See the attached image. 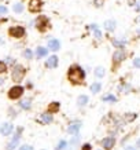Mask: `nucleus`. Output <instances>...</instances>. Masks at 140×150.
Listing matches in <instances>:
<instances>
[{"mask_svg": "<svg viewBox=\"0 0 140 150\" xmlns=\"http://www.w3.org/2000/svg\"><path fill=\"white\" fill-rule=\"evenodd\" d=\"M84 77H85V72L80 66H72L69 69L68 79L72 83H81L84 81Z\"/></svg>", "mask_w": 140, "mask_h": 150, "instance_id": "nucleus-1", "label": "nucleus"}, {"mask_svg": "<svg viewBox=\"0 0 140 150\" xmlns=\"http://www.w3.org/2000/svg\"><path fill=\"white\" fill-rule=\"evenodd\" d=\"M81 150H92V147H91V145H88V143H87V145H84L81 147Z\"/></svg>", "mask_w": 140, "mask_h": 150, "instance_id": "nucleus-31", "label": "nucleus"}, {"mask_svg": "<svg viewBox=\"0 0 140 150\" xmlns=\"http://www.w3.org/2000/svg\"><path fill=\"white\" fill-rule=\"evenodd\" d=\"M80 128H81V124H80V123H72V124H70V125L68 127V132H69V134H73V135H76V134H78Z\"/></svg>", "mask_w": 140, "mask_h": 150, "instance_id": "nucleus-9", "label": "nucleus"}, {"mask_svg": "<svg viewBox=\"0 0 140 150\" xmlns=\"http://www.w3.org/2000/svg\"><path fill=\"white\" fill-rule=\"evenodd\" d=\"M103 100H106V102H115V96H113V95H106L103 98Z\"/></svg>", "mask_w": 140, "mask_h": 150, "instance_id": "nucleus-24", "label": "nucleus"}, {"mask_svg": "<svg viewBox=\"0 0 140 150\" xmlns=\"http://www.w3.org/2000/svg\"><path fill=\"white\" fill-rule=\"evenodd\" d=\"M11 131H13V125H11L10 123H4L1 127H0V132H1V135H4V137L10 135Z\"/></svg>", "mask_w": 140, "mask_h": 150, "instance_id": "nucleus-8", "label": "nucleus"}, {"mask_svg": "<svg viewBox=\"0 0 140 150\" xmlns=\"http://www.w3.org/2000/svg\"><path fill=\"white\" fill-rule=\"evenodd\" d=\"M104 73H106V72H104V69L103 68H102V66H99V68H96L95 69V76H96V77H103V76H104Z\"/></svg>", "mask_w": 140, "mask_h": 150, "instance_id": "nucleus-17", "label": "nucleus"}, {"mask_svg": "<svg viewBox=\"0 0 140 150\" xmlns=\"http://www.w3.org/2000/svg\"><path fill=\"white\" fill-rule=\"evenodd\" d=\"M94 35H95L96 39H102V32H100L98 28H96V29H94Z\"/></svg>", "mask_w": 140, "mask_h": 150, "instance_id": "nucleus-25", "label": "nucleus"}, {"mask_svg": "<svg viewBox=\"0 0 140 150\" xmlns=\"http://www.w3.org/2000/svg\"><path fill=\"white\" fill-rule=\"evenodd\" d=\"M100 3H102L100 0H95V4H96V6H102V4H100Z\"/></svg>", "mask_w": 140, "mask_h": 150, "instance_id": "nucleus-33", "label": "nucleus"}, {"mask_svg": "<svg viewBox=\"0 0 140 150\" xmlns=\"http://www.w3.org/2000/svg\"><path fill=\"white\" fill-rule=\"evenodd\" d=\"M45 65H47V68H56L58 66V57H55V55H52V57H50V58L47 59V62H45Z\"/></svg>", "mask_w": 140, "mask_h": 150, "instance_id": "nucleus-11", "label": "nucleus"}, {"mask_svg": "<svg viewBox=\"0 0 140 150\" xmlns=\"http://www.w3.org/2000/svg\"><path fill=\"white\" fill-rule=\"evenodd\" d=\"M136 147H140V139H137V143H136Z\"/></svg>", "mask_w": 140, "mask_h": 150, "instance_id": "nucleus-34", "label": "nucleus"}, {"mask_svg": "<svg viewBox=\"0 0 140 150\" xmlns=\"http://www.w3.org/2000/svg\"><path fill=\"white\" fill-rule=\"evenodd\" d=\"M29 10L32 13H39L41 10V1L40 0H30L29 1Z\"/></svg>", "mask_w": 140, "mask_h": 150, "instance_id": "nucleus-6", "label": "nucleus"}, {"mask_svg": "<svg viewBox=\"0 0 140 150\" xmlns=\"http://www.w3.org/2000/svg\"><path fill=\"white\" fill-rule=\"evenodd\" d=\"M40 120L45 124H50V123H52L54 118H52V114L51 113H43L41 114V117H40Z\"/></svg>", "mask_w": 140, "mask_h": 150, "instance_id": "nucleus-13", "label": "nucleus"}, {"mask_svg": "<svg viewBox=\"0 0 140 150\" xmlns=\"http://www.w3.org/2000/svg\"><path fill=\"white\" fill-rule=\"evenodd\" d=\"M133 65L136 68H140V58H135L133 59Z\"/></svg>", "mask_w": 140, "mask_h": 150, "instance_id": "nucleus-29", "label": "nucleus"}, {"mask_svg": "<svg viewBox=\"0 0 140 150\" xmlns=\"http://www.w3.org/2000/svg\"><path fill=\"white\" fill-rule=\"evenodd\" d=\"M7 70V65L4 62H0V73H4Z\"/></svg>", "mask_w": 140, "mask_h": 150, "instance_id": "nucleus-27", "label": "nucleus"}, {"mask_svg": "<svg viewBox=\"0 0 140 150\" xmlns=\"http://www.w3.org/2000/svg\"><path fill=\"white\" fill-rule=\"evenodd\" d=\"M0 41H1V39H0Z\"/></svg>", "mask_w": 140, "mask_h": 150, "instance_id": "nucleus-39", "label": "nucleus"}, {"mask_svg": "<svg viewBox=\"0 0 140 150\" xmlns=\"http://www.w3.org/2000/svg\"><path fill=\"white\" fill-rule=\"evenodd\" d=\"M133 3H135V0H129V4H131V6L133 4Z\"/></svg>", "mask_w": 140, "mask_h": 150, "instance_id": "nucleus-35", "label": "nucleus"}, {"mask_svg": "<svg viewBox=\"0 0 140 150\" xmlns=\"http://www.w3.org/2000/svg\"><path fill=\"white\" fill-rule=\"evenodd\" d=\"M0 14H7V8L4 6H0Z\"/></svg>", "mask_w": 140, "mask_h": 150, "instance_id": "nucleus-30", "label": "nucleus"}, {"mask_svg": "<svg viewBox=\"0 0 140 150\" xmlns=\"http://www.w3.org/2000/svg\"><path fill=\"white\" fill-rule=\"evenodd\" d=\"M104 28L107 29L108 32L114 30V29H115V21H113V19H110V21H106V22H104Z\"/></svg>", "mask_w": 140, "mask_h": 150, "instance_id": "nucleus-15", "label": "nucleus"}, {"mask_svg": "<svg viewBox=\"0 0 140 150\" xmlns=\"http://www.w3.org/2000/svg\"><path fill=\"white\" fill-rule=\"evenodd\" d=\"M139 7H140V1H139Z\"/></svg>", "mask_w": 140, "mask_h": 150, "instance_id": "nucleus-37", "label": "nucleus"}, {"mask_svg": "<svg viewBox=\"0 0 140 150\" xmlns=\"http://www.w3.org/2000/svg\"><path fill=\"white\" fill-rule=\"evenodd\" d=\"M21 108H22V109H30V100L29 99H25V100H22V102H21Z\"/></svg>", "mask_w": 140, "mask_h": 150, "instance_id": "nucleus-20", "label": "nucleus"}, {"mask_svg": "<svg viewBox=\"0 0 140 150\" xmlns=\"http://www.w3.org/2000/svg\"><path fill=\"white\" fill-rule=\"evenodd\" d=\"M124 58H125V54H124V51L118 50L114 52L113 55V61L114 62H121V61H124Z\"/></svg>", "mask_w": 140, "mask_h": 150, "instance_id": "nucleus-12", "label": "nucleus"}, {"mask_svg": "<svg viewBox=\"0 0 140 150\" xmlns=\"http://www.w3.org/2000/svg\"><path fill=\"white\" fill-rule=\"evenodd\" d=\"M88 100H89V98L87 95H80L78 99H77V103H78V106H85L88 103Z\"/></svg>", "mask_w": 140, "mask_h": 150, "instance_id": "nucleus-14", "label": "nucleus"}, {"mask_svg": "<svg viewBox=\"0 0 140 150\" xmlns=\"http://www.w3.org/2000/svg\"><path fill=\"white\" fill-rule=\"evenodd\" d=\"M59 48H61V43H59L56 39H51V40L48 41V50H51V51H58Z\"/></svg>", "mask_w": 140, "mask_h": 150, "instance_id": "nucleus-10", "label": "nucleus"}, {"mask_svg": "<svg viewBox=\"0 0 140 150\" xmlns=\"http://www.w3.org/2000/svg\"><path fill=\"white\" fill-rule=\"evenodd\" d=\"M1 81H3V80H1V79H0V83H1Z\"/></svg>", "mask_w": 140, "mask_h": 150, "instance_id": "nucleus-36", "label": "nucleus"}, {"mask_svg": "<svg viewBox=\"0 0 140 150\" xmlns=\"http://www.w3.org/2000/svg\"><path fill=\"white\" fill-rule=\"evenodd\" d=\"M21 132H22V129L19 128L18 131H17V134H15V137H14V139L8 143V146H7V149L8 150H14L17 146H18V141H19V135H21Z\"/></svg>", "mask_w": 140, "mask_h": 150, "instance_id": "nucleus-7", "label": "nucleus"}, {"mask_svg": "<svg viewBox=\"0 0 140 150\" xmlns=\"http://www.w3.org/2000/svg\"><path fill=\"white\" fill-rule=\"evenodd\" d=\"M23 55H25V57H26L27 59H32V57H33V52L30 50H26L25 51V52H23Z\"/></svg>", "mask_w": 140, "mask_h": 150, "instance_id": "nucleus-26", "label": "nucleus"}, {"mask_svg": "<svg viewBox=\"0 0 140 150\" xmlns=\"http://www.w3.org/2000/svg\"><path fill=\"white\" fill-rule=\"evenodd\" d=\"M48 110H50V113H55V112H58V110H59V103H58V102L51 103L50 108H48Z\"/></svg>", "mask_w": 140, "mask_h": 150, "instance_id": "nucleus-18", "label": "nucleus"}, {"mask_svg": "<svg viewBox=\"0 0 140 150\" xmlns=\"http://www.w3.org/2000/svg\"><path fill=\"white\" fill-rule=\"evenodd\" d=\"M114 143H115V139H114L113 137H108L102 141V147H103L104 150H111L114 147Z\"/></svg>", "mask_w": 140, "mask_h": 150, "instance_id": "nucleus-5", "label": "nucleus"}, {"mask_svg": "<svg viewBox=\"0 0 140 150\" xmlns=\"http://www.w3.org/2000/svg\"><path fill=\"white\" fill-rule=\"evenodd\" d=\"M11 76H13L14 81H21V80L23 79V76H25V69H23L21 65H17V66L14 68Z\"/></svg>", "mask_w": 140, "mask_h": 150, "instance_id": "nucleus-2", "label": "nucleus"}, {"mask_svg": "<svg viewBox=\"0 0 140 150\" xmlns=\"http://www.w3.org/2000/svg\"><path fill=\"white\" fill-rule=\"evenodd\" d=\"M124 150H136V147H133V146H127Z\"/></svg>", "mask_w": 140, "mask_h": 150, "instance_id": "nucleus-32", "label": "nucleus"}, {"mask_svg": "<svg viewBox=\"0 0 140 150\" xmlns=\"http://www.w3.org/2000/svg\"><path fill=\"white\" fill-rule=\"evenodd\" d=\"M22 94H23V88L21 86L13 87V88L8 91V96L11 98V99H18V98H21Z\"/></svg>", "mask_w": 140, "mask_h": 150, "instance_id": "nucleus-3", "label": "nucleus"}, {"mask_svg": "<svg viewBox=\"0 0 140 150\" xmlns=\"http://www.w3.org/2000/svg\"><path fill=\"white\" fill-rule=\"evenodd\" d=\"M139 21H140V17H139Z\"/></svg>", "mask_w": 140, "mask_h": 150, "instance_id": "nucleus-38", "label": "nucleus"}, {"mask_svg": "<svg viewBox=\"0 0 140 150\" xmlns=\"http://www.w3.org/2000/svg\"><path fill=\"white\" fill-rule=\"evenodd\" d=\"M10 35L15 39H21V37L25 35V29L22 26H13L10 29Z\"/></svg>", "mask_w": 140, "mask_h": 150, "instance_id": "nucleus-4", "label": "nucleus"}, {"mask_svg": "<svg viewBox=\"0 0 140 150\" xmlns=\"http://www.w3.org/2000/svg\"><path fill=\"white\" fill-rule=\"evenodd\" d=\"M19 150H33V147L32 146H29V145H23V146L19 147Z\"/></svg>", "mask_w": 140, "mask_h": 150, "instance_id": "nucleus-28", "label": "nucleus"}, {"mask_svg": "<svg viewBox=\"0 0 140 150\" xmlns=\"http://www.w3.org/2000/svg\"><path fill=\"white\" fill-rule=\"evenodd\" d=\"M125 43H127V40H117V39L113 40V44L115 47H118V48H122V47L125 46Z\"/></svg>", "mask_w": 140, "mask_h": 150, "instance_id": "nucleus-19", "label": "nucleus"}, {"mask_svg": "<svg viewBox=\"0 0 140 150\" xmlns=\"http://www.w3.org/2000/svg\"><path fill=\"white\" fill-rule=\"evenodd\" d=\"M100 88H102V84L96 81V83H94V84L91 86V91L94 92V94H98V92L100 91Z\"/></svg>", "mask_w": 140, "mask_h": 150, "instance_id": "nucleus-16", "label": "nucleus"}, {"mask_svg": "<svg viewBox=\"0 0 140 150\" xmlns=\"http://www.w3.org/2000/svg\"><path fill=\"white\" fill-rule=\"evenodd\" d=\"M47 55V48H43V47H39L37 48V57H45Z\"/></svg>", "mask_w": 140, "mask_h": 150, "instance_id": "nucleus-21", "label": "nucleus"}, {"mask_svg": "<svg viewBox=\"0 0 140 150\" xmlns=\"http://www.w3.org/2000/svg\"><path fill=\"white\" fill-rule=\"evenodd\" d=\"M66 146H68V142H66V141H61V142L58 143V145H56L55 150H63L65 147H66Z\"/></svg>", "mask_w": 140, "mask_h": 150, "instance_id": "nucleus-22", "label": "nucleus"}, {"mask_svg": "<svg viewBox=\"0 0 140 150\" xmlns=\"http://www.w3.org/2000/svg\"><path fill=\"white\" fill-rule=\"evenodd\" d=\"M22 10H23V6L21 4V3L14 4V11H15V13H22Z\"/></svg>", "mask_w": 140, "mask_h": 150, "instance_id": "nucleus-23", "label": "nucleus"}]
</instances>
